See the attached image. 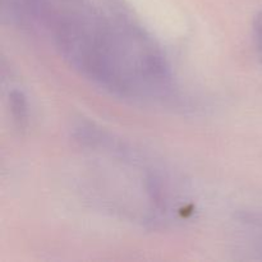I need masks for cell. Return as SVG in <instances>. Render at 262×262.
I'll return each instance as SVG.
<instances>
[{
	"instance_id": "1",
	"label": "cell",
	"mask_w": 262,
	"mask_h": 262,
	"mask_svg": "<svg viewBox=\"0 0 262 262\" xmlns=\"http://www.w3.org/2000/svg\"><path fill=\"white\" fill-rule=\"evenodd\" d=\"M63 55L92 81L122 96L154 97L169 86L165 58L132 15L113 7L48 17Z\"/></svg>"
},
{
	"instance_id": "2",
	"label": "cell",
	"mask_w": 262,
	"mask_h": 262,
	"mask_svg": "<svg viewBox=\"0 0 262 262\" xmlns=\"http://www.w3.org/2000/svg\"><path fill=\"white\" fill-rule=\"evenodd\" d=\"M10 107L15 122L18 123V125H23L27 119V105L22 92L13 91L10 94Z\"/></svg>"
},
{
	"instance_id": "3",
	"label": "cell",
	"mask_w": 262,
	"mask_h": 262,
	"mask_svg": "<svg viewBox=\"0 0 262 262\" xmlns=\"http://www.w3.org/2000/svg\"><path fill=\"white\" fill-rule=\"evenodd\" d=\"M256 36H257V45H258V50L262 54V17L258 18L257 22H256Z\"/></svg>"
}]
</instances>
